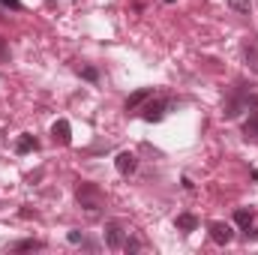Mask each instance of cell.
<instances>
[{
  "mask_svg": "<svg viewBox=\"0 0 258 255\" xmlns=\"http://www.w3.org/2000/svg\"><path fill=\"white\" fill-rule=\"evenodd\" d=\"M75 198H78V204H81L87 213H99V207H102V189H99L96 183L81 180L78 189H75Z\"/></svg>",
  "mask_w": 258,
  "mask_h": 255,
  "instance_id": "1",
  "label": "cell"
},
{
  "mask_svg": "<svg viewBox=\"0 0 258 255\" xmlns=\"http://www.w3.org/2000/svg\"><path fill=\"white\" fill-rule=\"evenodd\" d=\"M249 87L246 84H237V90L228 96V102H225V120H234V117H240V111H246V99H249Z\"/></svg>",
  "mask_w": 258,
  "mask_h": 255,
  "instance_id": "2",
  "label": "cell"
},
{
  "mask_svg": "<svg viewBox=\"0 0 258 255\" xmlns=\"http://www.w3.org/2000/svg\"><path fill=\"white\" fill-rule=\"evenodd\" d=\"M168 108H171V102H168V99H150V102H144L141 117H144L147 123H159V120L168 114Z\"/></svg>",
  "mask_w": 258,
  "mask_h": 255,
  "instance_id": "3",
  "label": "cell"
},
{
  "mask_svg": "<svg viewBox=\"0 0 258 255\" xmlns=\"http://www.w3.org/2000/svg\"><path fill=\"white\" fill-rule=\"evenodd\" d=\"M123 240H126V231L120 222H108L105 225V246L108 249H123Z\"/></svg>",
  "mask_w": 258,
  "mask_h": 255,
  "instance_id": "4",
  "label": "cell"
},
{
  "mask_svg": "<svg viewBox=\"0 0 258 255\" xmlns=\"http://www.w3.org/2000/svg\"><path fill=\"white\" fill-rule=\"evenodd\" d=\"M210 240L219 243V246H225V243L234 240V228L225 225V222H210Z\"/></svg>",
  "mask_w": 258,
  "mask_h": 255,
  "instance_id": "5",
  "label": "cell"
},
{
  "mask_svg": "<svg viewBox=\"0 0 258 255\" xmlns=\"http://www.w3.org/2000/svg\"><path fill=\"white\" fill-rule=\"evenodd\" d=\"M114 168L123 174V177H129V174H135V168H138V156L135 153H117V159H114Z\"/></svg>",
  "mask_w": 258,
  "mask_h": 255,
  "instance_id": "6",
  "label": "cell"
},
{
  "mask_svg": "<svg viewBox=\"0 0 258 255\" xmlns=\"http://www.w3.org/2000/svg\"><path fill=\"white\" fill-rule=\"evenodd\" d=\"M51 138L57 141V144H72V126H69V120H57L54 126H51Z\"/></svg>",
  "mask_w": 258,
  "mask_h": 255,
  "instance_id": "7",
  "label": "cell"
},
{
  "mask_svg": "<svg viewBox=\"0 0 258 255\" xmlns=\"http://www.w3.org/2000/svg\"><path fill=\"white\" fill-rule=\"evenodd\" d=\"M153 96V87H141V90H135V93H129L126 99V111H135V108H141L147 99Z\"/></svg>",
  "mask_w": 258,
  "mask_h": 255,
  "instance_id": "8",
  "label": "cell"
},
{
  "mask_svg": "<svg viewBox=\"0 0 258 255\" xmlns=\"http://www.w3.org/2000/svg\"><path fill=\"white\" fill-rule=\"evenodd\" d=\"M243 60H246V66L252 72H258V42L255 39H246L243 42Z\"/></svg>",
  "mask_w": 258,
  "mask_h": 255,
  "instance_id": "9",
  "label": "cell"
},
{
  "mask_svg": "<svg viewBox=\"0 0 258 255\" xmlns=\"http://www.w3.org/2000/svg\"><path fill=\"white\" fill-rule=\"evenodd\" d=\"M36 147H39V141H36L33 135H21V138L15 141V153H18V156L30 153V150H36Z\"/></svg>",
  "mask_w": 258,
  "mask_h": 255,
  "instance_id": "10",
  "label": "cell"
},
{
  "mask_svg": "<svg viewBox=\"0 0 258 255\" xmlns=\"http://www.w3.org/2000/svg\"><path fill=\"white\" fill-rule=\"evenodd\" d=\"M174 228H177V231H195V228H198V219H195L192 213H180V216L174 219Z\"/></svg>",
  "mask_w": 258,
  "mask_h": 255,
  "instance_id": "11",
  "label": "cell"
},
{
  "mask_svg": "<svg viewBox=\"0 0 258 255\" xmlns=\"http://www.w3.org/2000/svg\"><path fill=\"white\" fill-rule=\"evenodd\" d=\"M45 243L42 240H36V237H27V240H18V243H12V249L15 252H36V249H42Z\"/></svg>",
  "mask_w": 258,
  "mask_h": 255,
  "instance_id": "12",
  "label": "cell"
},
{
  "mask_svg": "<svg viewBox=\"0 0 258 255\" xmlns=\"http://www.w3.org/2000/svg\"><path fill=\"white\" fill-rule=\"evenodd\" d=\"M228 6H231L237 15H249V12H252V0H228Z\"/></svg>",
  "mask_w": 258,
  "mask_h": 255,
  "instance_id": "13",
  "label": "cell"
},
{
  "mask_svg": "<svg viewBox=\"0 0 258 255\" xmlns=\"http://www.w3.org/2000/svg\"><path fill=\"white\" fill-rule=\"evenodd\" d=\"M78 75H81L84 81H93V84L99 81V69H96V66H78Z\"/></svg>",
  "mask_w": 258,
  "mask_h": 255,
  "instance_id": "14",
  "label": "cell"
},
{
  "mask_svg": "<svg viewBox=\"0 0 258 255\" xmlns=\"http://www.w3.org/2000/svg\"><path fill=\"white\" fill-rule=\"evenodd\" d=\"M234 222H237L240 228H249V225H252V210H237V213H234Z\"/></svg>",
  "mask_w": 258,
  "mask_h": 255,
  "instance_id": "15",
  "label": "cell"
},
{
  "mask_svg": "<svg viewBox=\"0 0 258 255\" xmlns=\"http://www.w3.org/2000/svg\"><path fill=\"white\" fill-rule=\"evenodd\" d=\"M243 132H246V138H258V114H252V117L246 120Z\"/></svg>",
  "mask_w": 258,
  "mask_h": 255,
  "instance_id": "16",
  "label": "cell"
},
{
  "mask_svg": "<svg viewBox=\"0 0 258 255\" xmlns=\"http://www.w3.org/2000/svg\"><path fill=\"white\" fill-rule=\"evenodd\" d=\"M138 249H141V240H135V237L123 240V252H138Z\"/></svg>",
  "mask_w": 258,
  "mask_h": 255,
  "instance_id": "17",
  "label": "cell"
},
{
  "mask_svg": "<svg viewBox=\"0 0 258 255\" xmlns=\"http://www.w3.org/2000/svg\"><path fill=\"white\" fill-rule=\"evenodd\" d=\"M0 3H3L6 9H12V12H21V9H24V3H21V0H0Z\"/></svg>",
  "mask_w": 258,
  "mask_h": 255,
  "instance_id": "18",
  "label": "cell"
},
{
  "mask_svg": "<svg viewBox=\"0 0 258 255\" xmlns=\"http://www.w3.org/2000/svg\"><path fill=\"white\" fill-rule=\"evenodd\" d=\"M66 237H69V243H81V240H84V234H81V231H69Z\"/></svg>",
  "mask_w": 258,
  "mask_h": 255,
  "instance_id": "19",
  "label": "cell"
},
{
  "mask_svg": "<svg viewBox=\"0 0 258 255\" xmlns=\"http://www.w3.org/2000/svg\"><path fill=\"white\" fill-rule=\"evenodd\" d=\"M3 57H6V42L0 39V60H3Z\"/></svg>",
  "mask_w": 258,
  "mask_h": 255,
  "instance_id": "20",
  "label": "cell"
},
{
  "mask_svg": "<svg viewBox=\"0 0 258 255\" xmlns=\"http://www.w3.org/2000/svg\"><path fill=\"white\" fill-rule=\"evenodd\" d=\"M165 3H174V0H165Z\"/></svg>",
  "mask_w": 258,
  "mask_h": 255,
  "instance_id": "21",
  "label": "cell"
}]
</instances>
